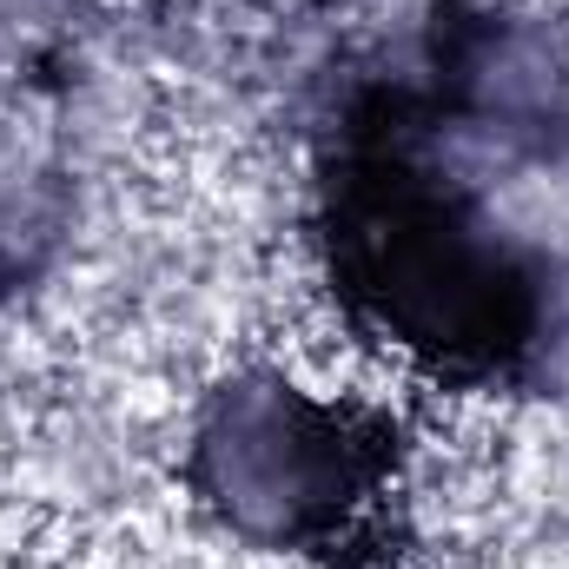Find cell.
<instances>
[{
  "label": "cell",
  "mask_w": 569,
  "mask_h": 569,
  "mask_svg": "<svg viewBox=\"0 0 569 569\" xmlns=\"http://www.w3.org/2000/svg\"><path fill=\"white\" fill-rule=\"evenodd\" d=\"M418 80L358 87L311 166V252L351 331L450 391H550L569 371V272L437 152Z\"/></svg>",
  "instance_id": "6da1fadb"
},
{
  "label": "cell",
  "mask_w": 569,
  "mask_h": 569,
  "mask_svg": "<svg viewBox=\"0 0 569 569\" xmlns=\"http://www.w3.org/2000/svg\"><path fill=\"white\" fill-rule=\"evenodd\" d=\"M405 418L305 391L284 371H232L186 437V490L246 550L311 569H418L405 517Z\"/></svg>",
  "instance_id": "7a4b0ae2"
},
{
  "label": "cell",
  "mask_w": 569,
  "mask_h": 569,
  "mask_svg": "<svg viewBox=\"0 0 569 569\" xmlns=\"http://www.w3.org/2000/svg\"><path fill=\"white\" fill-rule=\"evenodd\" d=\"M20 279H27V259H20V246L7 239V226H0V298H7Z\"/></svg>",
  "instance_id": "3957f363"
}]
</instances>
